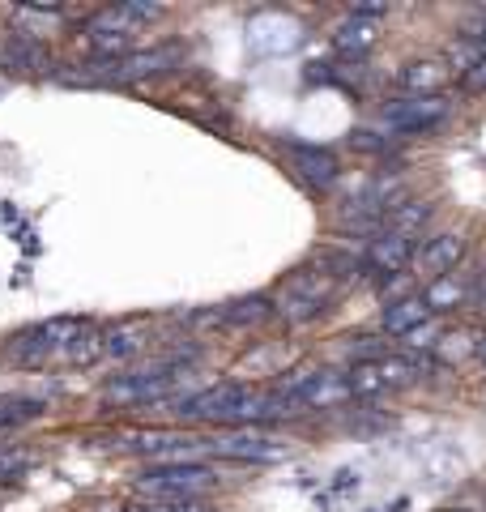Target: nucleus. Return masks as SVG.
<instances>
[{"label":"nucleus","mask_w":486,"mask_h":512,"mask_svg":"<svg viewBox=\"0 0 486 512\" xmlns=\"http://www.w3.org/2000/svg\"><path fill=\"white\" fill-rule=\"evenodd\" d=\"M333 299H337L333 278H324L320 269H295V274H286V282L278 286V295H273V312H278L286 325H312V320H320L333 308Z\"/></svg>","instance_id":"1"},{"label":"nucleus","mask_w":486,"mask_h":512,"mask_svg":"<svg viewBox=\"0 0 486 512\" xmlns=\"http://www.w3.org/2000/svg\"><path fill=\"white\" fill-rule=\"evenodd\" d=\"M141 495H150L154 504H180V500H201L214 487V470L201 461H158L145 466L137 478Z\"/></svg>","instance_id":"2"},{"label":"nucleus","mask_w":486,"mask_h":512,"mask_svg":"<svg viewBox=\"0 0 486 512\" xmlns=\"http://www.w3.org/2000/svg\"><path fill=\"white\" fill-rule=\"evenodd\" d=\"M175 367L171 359H162V363H150V367H141V372H124L116 380H107V389L103 397L107 402H116V406H145V402H162V397L171 393V384H175Z\"/></svg>","instance_id":"3"},{"label":"nucleus","mask_w":486,"mask_h":512,"mask_svg":"<svg viewBox=\"0 0 486 512\" xmlns=\"http://www.w3.org/2000/svg\"><path fill=\"white\" fill-rule=\"evenodd\" d=\"M465 248H469V244H465V235H457V231L423 239V244H418V252H414V265H410L414 282L423 286V282H431V278L452 274V269L465 261Z\"/></svg>","instance_id":"4"},{"label":"nucleus","mask_w":486,"mask_h":512,"mask_svg":"<svg viewBox=\"0 0 486 512\" xmlns=\"http://www.w3.org/2000/svg\"><path fill=\"white\" fill-rule=\"evenodd\" d=\"M286 158L290 167H295V175L307 184V188H333L337 175H342V163H337V154L329 146H312V141H286Z\"/></svg>","instance_id":"5"},{"label":"nucleus","mask_w":486,"mask_h":512,"mask_svg":"<svg viewBox=\"0 0 486 512\" xmlns=\"http://www.w3.org/2000/svg\"><path fill=\"white\" fill-rule=\"evenodd\" d=\"M380 116L393 133H435L448 120V103L444 99H393V103H384Z\"/></svg>","instance_id":"6"},{"label":"nucleus","mask_w":486,"mask_h":512,"mask_svg":"<svg viewBox=\"0 0 486 512\" xmlns=\"http://www.w3.org/2000/svg\"><path fill=\"white\" fill-rule=\"evenodd\" d=\"M414 252H418V239H405V235H397V231H388V227H384L376 239H367L363 261H367L371 274L397 278V274H410Z\"/></svg>","instance_id":"7"},{"label":"nucleus","mask_w":486,"mask_h":512,"mask_svg":"<svg viewBox=\"0 0 486 512\" xmlns=\"http://www.w3.org/2000/svg\"><path fill=\"white\" fill-rule=\"evenodd\" d=\"M474 278L478 274H461V269H452V274H444V278L423 282V286H418V295H423L431 316L444 320L448 312H461V308L474 303Z\"/></svg>","instance_id":"8"},{"label":"nucleus","mask_w":486,"mask_h":512,"mask_svg":"<svg viewBox=\"0 0 486 512\" xmlns=\"http://www.w3.org/2000/svg\"><path fill=\"white\" fill-rule=\"evenodd\" d=\"M162 9L158 5H141V0H128V5H111L103 13H94L86 22V35H128L133 39L145 22H158Z\"/></svg>","instance_id":"9"},{"label":"nucleus","mask_w":486,"mask_h":512,"mask_svg":"<svg viewBox=\"0 0 486 512\" xmlns=\"http://www.w3.org/2000/svg\"><path fill=\"white\" fill-rule=\"evenodd\" d=\"M209 448H214L218 457H226V461H256V466H269V461H282L286 457V448L278 440L252 436V431H235V436L214 440Z\"/></svg>","instance_id":"10"},{"label":"nucleus","mask_w":486,"mask_h":512,"mask_svg":"<svg viewBox=\"0 0 486 512\" xmlns=\"http://www.w3.org/2000/svg\"><path fill=\"white\" fill-rule=\"evenodd\" d=\"M427 320H431V312H427V303H423V295H418V291L384 303V333H388V338H410V333L418 325H427Z\"/></svg>","instance_id":"11"},{"label":"nucleus","mask_w":486,"mask_h":512,"mask_svg":"<svg viewBox=\"0 0 486 512\" xmlns=\"http://www.w3.org/2000/svg\"><path fill=\"white\" fill-rule=\"evenodd\" d=\"M452 77H457V73H452L448 69V64H405V69H401V86L405 90H414V99H440V90L452 82Z\"/></svg>","instance_id":"12"},{"label":"nucleus","mask_w":486,"mask_h":512,"mask_svg":"<svg viewBox=\"0 0 486 512\" xmlns=\"http://www.w3.org/2000/svg\"><path fill=\"white\" fill-rule=\"evenodd\" d=\"M312 261L324 278H333V282H350V278H363L371 274L367 261H363V252H342V248H316L312 252Z\"/></svg>","instance_id":"13"},{"label":"nucleus","mask_w":486,"mask_h":512,"mask_svg":"<svg viewBox=\"0 0 486 512\" xmlns=\"http://www.w3.org/2000/svg\"><path fill=\"white\" fill-rule=\"evenodd\" d=\"M376 39H380V22H367V18H350V22L333 35L337 52H342L346 60H363L371 47H376Z\"/></svg>","instance_id":"14"},{"label":"nucleus","mask_w":486,"mask_h":512,"mask_svg":"<svg viewBox=\"0 0 486 512\" xmlns=\"http://www.w3.org/2000/svg\"><path fill=\"white\" fill-rule=\"evenodd\" d=\"M278 316L273 312V299L265 295H248V299H235L222 308V325H235V329H256V325H269Z\"/></svg>","instance_id":"15"},{"label":"nucleus","mask_w":486,"mask_h":512,"mask_svg":"<svg viewBox=\"0 0 486 512\" xmlns=\"http://www.w3.org/2000/svg\"><path fill=\"white\" fill-rule=\"evenodd\" d=\"M5 64L9 69H22V73H30V69H47V47H43V39L39 35H9V43H5Z\"/></svg>","instance_id":"16"},{"label":"nucleus","mask_w":486,"mask_h":512,"mask_svg":"<svg viewBox=\"0 0 486 512\" xmlns=\"http://www.w3.org/2000/svg\"><path fill=\"white\" fill-rule=\"evenodd\" d=\"M431 222V205H423V201H405V205H393L388 210V218H384V227L388 231H397V235H405V239H414L418 231H423Z\"/></svg>","instance_id":"17"},{"label":"nucleus","mask_w":486,"mask_h":512,"mask_svg":"<svg viewBox=\"0 0 486 512\" xmlns=\"http://www.w3.org/2000/svg\"><path fill=\"white\" fill-rule=\"evenodd\" d=\"M376 372L384 380V389H405V384H414L418 376H423V363H418V359H401L393 350V355L376 359Z\"/></svg>","instance_id":"18"},{"label":"nucleus","mask_w":486,"mask_h":512,"mask_svg":"<svg viewBox=\"0 0 486 512\" xmlns=\"http://www.w3.org/2000/svg\"><path fill=\"white\" fill-rule=\"evenodd\" d=\"M47 414V402L39 397H0V427H26Z\"/></svg>","instance_id":"19"},{"label":"nucleus","mask_w":486,"mask_h":512,"mask_svg":"<svg viewBox=\"0 0 486 512\" xmlns=\"http://www.w3.org/2000/svg\"><path fill=\"white\" fill-rule=\"evenodd\" d=\"M30 466H35V461H30L26 453H18V448H0V487L22 483Z\"/></svg>","instance_id":"20"},{"label":"nucleus","mask_w":486,"mask_h":512,"mask_svg":"<svg viewBox=\"0 0 486 512\" xmlns=\"http://www.w3.org/2000/svg\"><path fill=\"white\" fill-rule=\"evenodd\" d=\"M137 350H141V342H137L133 329H111V333H103V355L128 359V355H137Z\"/></svg>","instance_id":"21"},{"label":"nucleus","mask_w":486,"mask_h":512,"mask_svg":"<svg viewBox=\"0 0 486 512\" xmlns=\"http://www.w3.org/2000/svg\"><path fill=\"white\" fill-rule=\"evenodd\" d=\"M444 333H448V325H444L440 316H431L427 325H418V329H414V333H410V338H405V342H410V346H418V350H435V346L444 342Z\"/></svg>","instance_id":"22"},{"label":"nucleus","mask_w":486,"mask_h":512,"mask_svg":"<svg viewBox=\"0 0 486 512\" xmlns=\"http://www.w3.org/2000/svg\"><path fill=\"white\" fill-rule=\"evenodd\" d=\"M384 13H388V5H384V0H354V5H350V18H367V22H380Z\"/></svg>","instance_id":"23"},{"label":"nucleus","mask_w":486,"mask_h":512,"mask_svg":"<svg viewBox=\"0 0 486 512\" xmlns=\"http://www.w3.org/2000/svg\"><path fill=\"white\" fill-rule=\"evenodd\" d=\"M461 82H465L469 90H486V56H482V60L474 64V69H469V73L461 77Z\"/></svg>","instance_id":"24"},{"label":"nucleus","mask_w":486,"mask_h":512,"mask_svg":"<svg viewBox=\"0 0 486 512\" xmlns=\"http://www.w3.org/2000/svg\"><path fill=\"white\" fill-rule=\"evenodd\" d=\"M354 146L359 150H388V141H376L371 133H354Z\"/></svg>","instance_id":"25"},{"label":"nucleus","mask_w":486,"mask_h":512,"mask_svg":"<svg viewBox=\"0 0 486 512\" xmlns=\"http://www.w3.org/2000/svg\"><path fill=\"white\" fill-rule=\"evenodd\" d=\"M350 487H359V478H354L350 470H342L337 474V483H333V491H350Z\"/></svg>","instance_id":"26"},{"label":"nucleus","mask_w":486,"mask_h":512,"mask_svg":"<svg viewBox=\"0 0 486 512\" xmlns=\"http://www.w3.org/2000/svg\"><path fill=\"white\" fill-rule=\"evenodd\" d=\"M474 359H478V363H486V338L478 342V355H474Z\"/></svg>","instance_id":"27"},{"label":"nucleus","mask_w":486,"mask_h":512,"mask_svg":"<svg viewBox=\"0 0 486 512\" xmlns=\"http://www.w3.org/2000/svg\"><path fill=\"white\" fill-rule=\"evenodd\" d=\"M367 512H376V508H367Z\"/></svg>","instance_id":"28"}]
</instances>
